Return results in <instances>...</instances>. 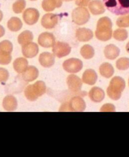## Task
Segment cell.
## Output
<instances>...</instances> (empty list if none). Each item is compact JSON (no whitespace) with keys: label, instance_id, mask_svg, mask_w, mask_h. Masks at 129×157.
<instances>
[{"label":"cell","instance_id":"60d3db41","mask_svg":"<svg viewBox=\"0 0 129 157\" xmlns=\"http://www.w3.org/2000/svg\"><path fill=\"white\" fill-rule=\"evenodd\" d=\"M30 1H36V0H30Z\"/></svg>","mask_w":129,"mask_h":157},{"label":"cell","instance_id":"52a82bcc","mask_svg":"<svg viewBox=\"0 0 129 157\" xmlns=\"http://www.w3.org/2000/svg\"><path fill=\"white\" fill-rule=\"evenodd\" d=\"M63 67L68 73H76L82 70L83 63L80 59L72 58L65 61L63 63Z\"/></svg>","mask_w":129,"mask_h":157},{"label":"cell","instance_id":"cb8c5ba5","mask_svg":"<svg viewBox=\"0 0 129 157\" xmlns=\"http://www.w3.org/2000/svg\"><path fill=\"white\" fill-rule=\"evenodd\" d=\"M99 73L102 76L109 78L114 74L113 67L109 63H103L99 67Z\"/></svg>","mask_w":129,"mask_h":157},{"label":"cell","instance_id":"f546056e","mask_svg":"<svg viewBox=\"0 0 129 157\" xmlns=\"http://www.w3.org/2000/svg\"><path fill=\"white\" fill-rule=\"evenodd\" d=\"M116 66L119 70H127L129 68V59L122 57L116 61Z\"/></svg>","mask_w":129,"mask_h":157},{"label":"cell","instance_id":"3957f363","mask_svg":"<svg viewBox=\"0 0 129 157\" xmlns=\"http://www.w3.org/2000/svg\"><path fill=\"white\" fill-rule=\"evenodd\" d=\"M125 88V80L121 77L115 76L110 82L107 89V94L110 99L117 101L121 98L122 92L124 90Z\"/></svg>","mask_w":129,"mask_h":157},{"label":"cell","instance_id":"30bf717a","mask_svg":"<svg viewBox=\"0 0 129 157\" xmlns=\"http://www.w3.org/2000/svg\"><path fill=\"white\" fill-rule=\"evenodd\" d=\"M68 89L73 92H79L81 91L82 82L80 78L75 75H70L68 76L66 80Z\"/></svg>","mask_w":129,"mask_h":157},{"label":"cell","instance_id":"836d02e7","mask_svg":"<svg viewBox=\"0 0 129 157\" xmlns=\"http://www.w3.org/2000/svg\"><path fill=\"white\" fill-rule=\"evenodd\" d=\"M9 78V73L6 69L0 67V83L6 82Z\"/></svg>","mask_w":129,"mask_h":157},{"label":"cell","instance_id":"8fae6325","mask_svg":"<svg viewBox=\"0 0 129 157\" xmlns=\"http://www.w3.org/2000/svg\"><path fill=\"white\" fill-rule=\"evenodd\" d=\"M58 21V16L54 13H46L42 17L41 24L46 29H51L54 28Z\"/></svg>","mask_w":129,"mask_h":157},{"label":"cell","instance_id":"d590c367","mask_svg":"<svg viewBox=\"0 0 129 157\" xmlns=\"http://www.w3.org/2000/svg\"><path fill=\"white\" fill-rule=\"evenodd\" d=\"M91 0H75V4L79 6H87Z\"/></svg>","mask_w":129,"mask_h":157},{"label":"cell","instance_id":"ac0fdd59","mask_svg":"<svg viewBox=\"0 0 129 157\" xmlns=\"http://www.w3.org/2000/svg\"><path fill=\"white\" fill-rule=\"evenodd\" d=\"M91 100L94 102H100L105 97V92L99 87H93L89 92Z\"/></svg>","mask_w":129,"mask_h":157},{"label":"cell","instance_id":"d6a6232c","mask_svg":"<svg viewBox=\"0 0 129 157\" xmlns=\"http://www.w3.org/2000/svg\"><path fill=\"white\" fill-rule=\"evenodd\" d=\"M12 60V56L10 54L4 53L0 52V64L7 65L10 64Z\"/></svg>","mask_w":129,"mask_h":157},{"label":"cell","instance_id":"e0dca14e","mask_svg":"<svg viewBox=\"0 0 129 157\" xmlns=\"http://www.w3.org/2000/svg\"><path fill=\"white\" fill-rule=\"evenodd\" d=\"M93 37V33L87 28H79L76 31V38L79 41H89Z\"/></svg>","mask_w":129,"mask_h":157},{"label":"cell","instance_id":"7c38bea8","mask_svg":"<svg viewBox=\"0 0 129 157\" xmlns=\"http://www.w3.org/2000/svg\"><path fill=\"white\" fill-rule=\"evenodd\" d=\"M38 43L39 45L45 48H49L53 47L55 43V38L52 33H43L41 34L38 38Z\"/></svg>","mask_w":129,"mask_h":157},{"label":"cell","instance_id":"ffe728a7","mask_svg":"<svg viewBox=\"0 0 129 157\" xmlns=\"http://www.w3.org/2000/svg\"><path fill=\"white\" fill-rule=\"evenodd\" d=\"M3 107L7 111H13L17 108V101L12 95L6 96L3 101Z\"/></svg>","mask_w":129,"mask_h":157},{"label":"cell","instance_id":"4dcf8cb0","mask_svg":"<svg viewBox=\"0 0 129 157\" xmlns=\"http://www.w3.org/2000/svg\"><path fill=\"white\" fill-rule=\"evenodd\" d=\"M26 6L25 0H17L13 5V10L15 13H22Z\"/></svg>","mask_w":129,"mask_h":157},{"label":"cell","instance_id":"d6986e66","mask_svg":"<svg viewBox=\"0 0 129 157\" xmlns=\"http://www.w3.org/2000/svg\"><path fill=\"white\" fill-rule=\"evenodd\" d=\"M63 0H43L42 7L46 12H52L56 8L61 7Z\"/></svg>","mask_w":129,"mask_h":157},{"label":"cell","instance_id":"9c48e42d","mask_svg":"<svg viewBox=\"0 0 129 157\" xmlns=\"http://www.w3.org/2000/svg\"><path fill=\"white\" fill-rule=\"evenodd\" d=\"M39 12L36 8H29L25 10L23 13V19L28 25L35 24L39 20Z\"/></svg>","mask_w":129,"mask_h":157},{"label":"cell","instance_id":"ab89813d","mask_svg":"<svg viewBox=\"0 0 129 157\" xmlns=\"http://www.w3.org/2000/svg\"><path fill=\"white\" fill-rule=\"evenodd\" d=\"M63 1H65V2H70V1H72V0H63Z\"/></svg>","mask_w":129,"mask_h":157},{"label":"cell","instance_id":"7402d4cb","mask_svg":"<svg viewBox=\"0 0 129 157\" xmlns=\"http://www.w3.org/2000/svg\"><path fill=\"white\" fill-rule=\"evenodd\" d=\"M120 52V49L116 46L110 44L105 47L104 53L106 58L109 60H114L119 56Z\"/></svg>","mask_w":129,"mask_h":157},{"label":"cell","instance_id":"b9f144b4","mask_svg":"<svg viewBox=\"0 0 129 157\" xmlns=\"http://www.w3.org/2000/svg\"><path fill=\"white\" fill-rule=\"evenodd\" d=\"M128 85H129V80H128Z\"/></svg>","mask_w":129,"mask_h":157},{"label":"cell","instance_id":"1f68e13d","mask_svg":"<svg viewBox=\"0 0 129 157\" xmlns=\"http://www.w3.org/2000/svg\"><path fill=\"white\" fill-rule=\"evenodd\" d=\"M116 25L120 28L129 27V14L119 17L116 21Z\"/></svg>","mask_w":129,"mask_h":157},{"label":"cell","instance_id":"484cf974","mask_svg":"<svg viewBox=\"0 0 129 157\" xmlns=\"http://www.w3.org/2000/svg\"><path fill=\"white\" fill-rule=\"evenodd\" d=\"M33 40V34L30 31H24L18 36V42L21 45H25L30 43Z\"/></svg>","mask_w":129,"mask_h":157},{"label":"cell","instance_id":"d4e9b609","mask_svg":"<svg viewBox=\"0 0 129 157\" xmlns=\"http://www.w3.org/2000/svg\"><path fill=\"white\" fill-rule=\"evenodd\" d=\"M8 28L13 32L19 31L22 28V22L18 17H12L7 24Z\"/></svg>","mask_w":129,"mask_h":157},{"label":"cell","instance_id":"74e56055","mask_svg":"<svg viewBox=\"0 0 129 157\" xmlns=\"http://www.w3.org/2000/svg\"><path fill=\"white\" fill-rule=\"evenodd\" d=\"M3 12L0 10V22H1L3 19Z\"/></svg>","mask_w":129,"mask_h":157},{"label":"cell","instance_id":"8992f818","mask_svg":"<svg viewBox=\"0 0 129 157\" xmlns=\"http://www.w3.org/2000/svg\"><path fill=\"white\" fill-rule=\"evenodd\" d=\"M73 22L77 25H84L87 23L90 19V14L85 7L79 6L76 8L72 14Z\"/></svg>","mask_w":129,"mask_h":157},{"label":"cell","instance_id":"2e32d148","mask_svg":"<svg viewBox=\"0 0 129 157\" xmlns=\"http://www.w3.org/2000/svg\"><path fill=\"white\" fill-rule=\"evenodd\" d=\"M89 8L90 12L93 15L102 14L105 12L104 3L100 0H92L89 3Z\"/></svg>","mask_w":129,"mask_h":157},{"label":"cell","instance_id":"ba28073f","mask_svg":"<svg viewBox=\"0 0 129 157\" xmlns=\"http://www.w3.org/2000/svg\"><path fill=\"white\" fill-rule=\"evenodd\" d=\"M54 56L58 58H62L69 55L71 52V47L66 43L58 41L53 47Z\"/></svg>","mask_w":129,"mask_h":157},{"label":"cell","instance_id":"f1b7e54d","mask_svg":"<svg viewBox=\"0 0 129 157\" xmlns=\"http://www.w3.org/2000/svg\"><path fill=\"white\" fill-rule=\"evenodd\" d=\"M13 51L12 43L8 40H4L0 43V52L11 54Z\"/></svg>","mask_w":129,"mask_h":157},{"label":"cell","instance_id":"8d00e7d4","mask_svg":"<svg viewBox=\"0 0 129 157\" xmlns=\"http://www.w3.org/2000/svg\"><path fill=\"white\" fill-rule=\"evenodd\" d=\"M5 30L2 25H0V38L3 37L5 35Z\"/></svg>","mask_w":129,"mask_h":157},{"label":"cell","instance_id":"5b68a950","mask_svg":"<svg viewBox=\"0 0 129 157\" xmlns=\"http://www.w3.org/2000/svg\"><path fill=\"white\" fill-rule=\"evenodd\" d=\"M85 102L82 98L76 96L71 99L70 102L65 103L59 108V111L82 112L85 109Z\"/></svg>","mask_w":129,"mask_h":157},{"label":"cell","instance_id":"277c9868","mask_svg":"<svg viewBox=\"0 0 129 157\" xmlns=\"http://www.w3.org/2000/svg\"><path fill=\"white\" fill-rule=\"evenodd\" d=\"M46 92L45 83L42 81H38L33 85H29L26 87L24 94L25 96L30 101H35L39 97L42 96Z\"/></svg>","mask_w":129,"mask_h":157},{"label":"cell","instance_id":"6da1fadb","mask_svg":"<svg viewBox=\"0 0 129 157\" xmlns=\"http://www.w3.org/2000/svg\"><path fill=\"white\" fill-rule=\"evenodd\" d=\"M95 34L99 40L102 41H108L112 37V22L109 18L104 17L98 21Z\"/></svg>","mask_w":129,"mask_h":157},{"label":"cell","instance_id":"e575fe53","mask_svg":"<svg viewBox=\"0 0 129 157\" xmlns=\"http://www.w3.org/2000/svg\"><path fill=\"white\" fill-rule=\"evenodd\" d=\"M101 112H113L115 111V107L111 104H106L103 105L100 109Z\"/></svg>","mask_w":129,"mask_h":157},{"label":"cell","instance_id":"5bb4252c","mask_svg":"<svg viewBox=\"0 0 129 157\" xmlns=\"http://www.w3.org/2000/svg\"><path fill=\"white\" fill-rule=\"evenodd\" d=\"M39 76L38 69L33 66H30L27 68L23 73H22V79L26 82H31L36 80Z\"/></svg>","mask_w":129,"mask_h":157},{"label":"cell","instance_id":"9a60e30c","mask_svg":"<svg viewBox=\"0 0 129 157\" xmlns=\"http://www.w3.org/2000/svg\"><path fill=\"white\" fill-rule=\"evenodd\" d=\"M39 61L42 66L50 67L53 66L55 63V56L49 52H43L39 56Z\"/></svg>","mask_w":129,"mask_h":157},{"label":"cell","instance_id":"4fadbf2b","mask_svg":"<svg viewBox=\"0 0 129 157\" xmlns=\"http://www.w3.org/2000/svg\"><path fill=\"white\" fill-rule=\"evenodd\" d=\"M22 54L27 58H33L36 57L39 52L38 45L35 43L30 42L22 46Z\"/></svg>","mask_w":129,"mask_h":157},{"label":"cell","instance_id":"f35d334b","mask_svg":"<svg viewBox=\"0 0 129 157\" xmlns=\"http://www.w3.org/2000/svg\"><path fill=\"white\" fill-rule=\"evenodd\" d=\"M126 50H127V52H128V53L129 54V42L127 43V45H126Z\"/></svg>","mask_w":129,"mask_h":157},{"label":"cell","instance_id":"83f0119b","mask_svg":"<svg viewBox=\"0 0 129 157\" xmlns=\"http://www.w3.org/2000/svg\"><path fill=\"white\" fill-rule=\"evenodd\" d=\"M113 38L118 41H125L128 38V32L124 29H118L113 33Z\"/></svg>","mask_w":129,"mask_h":157},{"label":"cell","instance_id":"7a4b0ae2","mask_svg":"<svg viewBox=\"0 0 129 157\" xmlns=\"http://www.w3.org/2000/svg\"><path fill=\"white\" fill-rule=\"evenodd\" d=\"M107 9L116 15L129 13V0H103Z\"/></svg>","mask_w":129,"mask_h":157},{"label":"cell","instance_id":"603a6c76","mask_svg":"<svg viewBox=\"0 0 129 157\" xmlns=\"http://www.w3.org/2000/svg\"><path fill=\"white\" fill-rule=\"evenodd\" d=\"M28 67V61L25 58L16 59L13 63V68L15 71L18 73H22Z\"/></svg>","mask_w":129,"mask_h":157},{"label":"cell","instance_id":"44dd1931","mask_svg":"<svg viewBox=\"0 0 129 157\" xmlns=\"http://www.w3.org/2000/svg\"><path fill=\"white\" fill-rule=\"evenodd\" d=\"M98 80V75L93 69H87L82 75V81L84 83L93 85L95 84Z\"/></svg>","mask_w":129,"mask_h":157},{"label":"cell","instance_id":"4316f807","mask_svg":"<svg viewBox=\"0 0 129 157\" xmlns=\"http://www.w3.org/2000/svg\"><path fill=\"white\" fill-rule=\"evenodd\" d=\"M81 54L85 59H90L94 56V50L89 45H85L81 49Z\"/></svg>","mask_w":129,"mask_h":157}]
</instances>
